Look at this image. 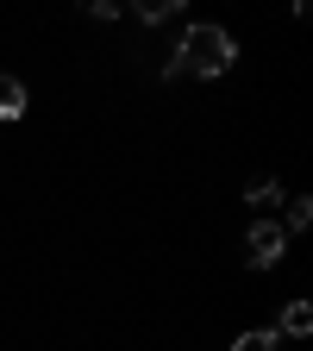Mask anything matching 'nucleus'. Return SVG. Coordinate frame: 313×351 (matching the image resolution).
Instances as JSON below:
<instances>
[{
  "mask_svg": "<svg viewBox=\"0 0 313 351\" xmlns=\"http://www.w3.org/2000/svg\"><path fill=\"white\" fill-rule=\"evenodd\" d=\"M175 7H182V0H145V7H138V19H145V25H163Z\"/></svg>",
  "mask_w": 313,
  "mask_h": 351,
  "instance_id": "8",
  "label": "nucleus"
},
{
  "mask_svg": "<svg viewBox=\"0 0 313 351\" xmlns=\"http://www.w3.org/2000/svg\"><path fill=\"white\" fill-rule=\"evenodd\" d=\"M245 201H251L257 213H270V207H282L288 195H282V182H270V176H263V182H251V195H245Z\"/></svg>",
  "mask_w": 313,
  "mask_h": 351,
  "instance_id": "5",
  "label": "nucleus"
},
{
  "mask_svg": "<svg viewBox=\"0 0 313 351\" xmlns=\"http://www.w3.org/2000/svg\"><path fill=\"white\" fill-rule=\"evenodd\" d=\"M282 207H288V226H282V232H307V226H313V201H307V195H301V201H282Z\"/></svg>",
  "mask_w": 313,
  "mask_h": 351,
  "instance_id": "7",
  "label": "nucleus"
},
{
  "mask_svg": "<svg viewBox=\"0 0 313 351\" xmlns=\"http://www.w3.org/2000/svg\"><path fill=\"white\" fill-rule=\"evenodd\" d=\"M232 63H238V44L226 25H188L175 57L163 63V75H226Z\"/></svg>",
  "mask_w": 313,
  "mask_h": 351,
  "instance_id": "1",
  "label": "nucleus"
},
{
  "mask_svg": "<svg viewBox=\"0 0 313 351\" xmlns=\"http://www.w3.org/2000/svg\"><path fill=\"white\" fill-rule=\"evenodd\" d=\"M0 119H25V82L0 69Z\"/></svg>",
  "mask_w": 313,
  "mask_h": 351,
  "instance_id": "3",
  "label": "nucleus"
},
{
  "mask_svg": "<svg viewBox=\"0 0 313 351\" xmlns=\"http://www.w3.org/2000/svg\"><path fill=\"white\" fill-rule=\"evenodd\" d=\"M313 332V307L307 301H288V314H282V339H307Z\"/></svg>",
  "mask_w": 313,
  "mask_h": 351,
  "instance_id": "4",
  "label": "nucleus"
},
{
  "mask_svg": "<svg viewBox=\"0 0 313 351\" xmlns=\"http://www.w3.org/2000/svg\"><path fill=\"white\" fill-rule=\"evenodd\" d=\"M232 351H282V339L257 326V332H238V339H232Z\"/></svg>",
  "mask_w": 313,
  "mask_h": 351,
  "instance_id": "6",
  "label": "nucleus"
},
{
  "mask_svg": "<svg viewBox=\"0 0 313 351\" xmlns=\"http://www.w3.org/2000/svg\"><path fill=\"white\" fill-rule=\"evenodd\" d=\"M251 270H276V263L288 257V232L276 226V219H257V226H251Z\"/></svg>",
  "mask_w": 313,
  "mask_h": 351,
  "instance_id": "2",
  "label": "nucleus"
}]
</instances>
